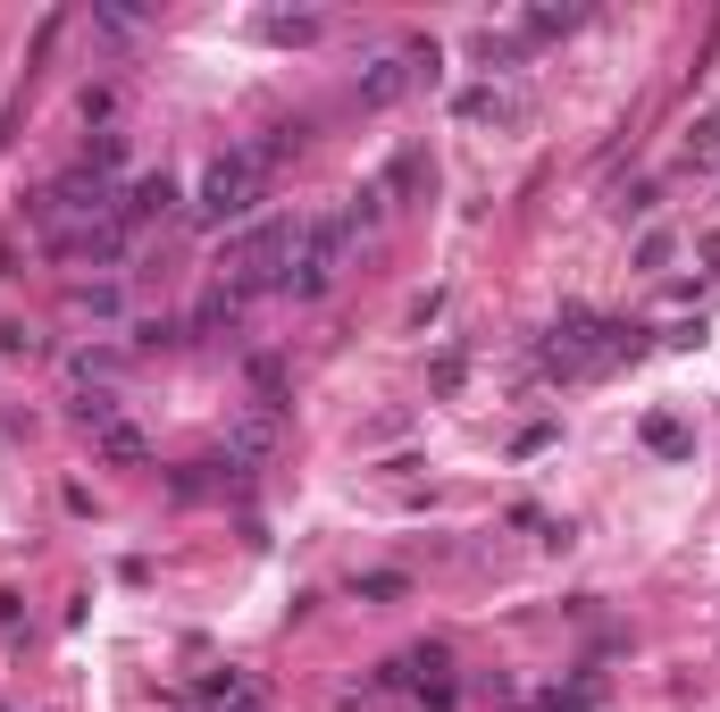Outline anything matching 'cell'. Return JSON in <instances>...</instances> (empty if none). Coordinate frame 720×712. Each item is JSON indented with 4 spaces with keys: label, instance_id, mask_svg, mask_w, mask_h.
I'll use <instances>...</instances> for the list:
<instances>
[{
    "label": "cell",
    "instance_id": "6da1fadb",
    "mask_svg": "<svg viewBox=\"0 0 720 712\" xmlns=\"http://www.w3.org/2000/svg\"><path fill=\"white\" fill-rule=\"evenodd\" d=\"M302 226L310 218H260V226H244V235H227L218 244V294H260V285H277L285 277V261H294V244H302Z\"/></svg>",
    "mask_w": 720,
    "mask_h": 712
},
{
    "label": "cell",
    "instance_id": "7a4b0ae2",
    "mask_svg": "<svg viewBox=\"0 0 720 712\" xmlns=\"http://www.w3.org/2000/svg\"><path fill=\"white\" fill-rule=\"evenodd\" d=\"M343 244H352V226H343V218H310L302 244H294V261H285V277H277V294L319 302L327 285H336V268H343Z\"/></svg>",
    "mask_w": 720,
    "mask_h": 712
},
{
    "label": "cell",
    "instance_id": "3957f363",
    "mask_svg": "<svg viewBox=\"0 0 720 712\" xmlns=\"http://www.w3.org/2000/svg\"><path fill=\"white\" fill-rule=\"evenodd\" d=\"M268 193V169H260V151H218L209 160V176H202V218L209 226H227V218H251V202Z\"/></svg>",
    "mask_w": 720,
    "mask_h": 712
},
{
    "label": "cell",
    "instance_id": "277c9868",
    "mask_svg": "<svg viewBox=\"0 0 720 712\" xmlns=\"http://www.w3.org/2000/svg\"><path fill=\"white\" fill-rule=\"evenodd\" d=\"M277 411H244V419H235V428H227V469H260L268 461V452H277Z\"/></svg>",
    "mask_w": 720,
    "mask_h": 712
},
{
    "label": "cell",
    "instance_id": "5b68a950",
    "mask_svg": "<svg viewBox=\"0 0 720 712\" xmlns=\"http://www.w3.org/2000/svg\"><path fill=\"white\" fill-rule=\"evenodd\" d=\"M168 202H176L168 176H134V185L117 193V226H126V235H143L152 218H168Z\"/></svg>",
    "mask_w": 720,
    "mask_h": 712
},
{
    "label": "cell",
    "instance_id": "8992f818",
    "mask_svg": "<svg viewBox=\"0 0 720 712\" xmlns=\"http://www.w3.org/2000/svg\"><path fill=\"white\" fill-rule=\"evenodd\" d=\"M411 93V68L402 59H378V68L360 75V110H385V101H402Z\"/></svg>",
    "mask_w": 720,
    "mask_h": 712
},
{
    "label": "cell",
    "instance_id": "52a82bcc",
    "mask_svg": "<svg viewBox=\"0 0 720 712\" xmlns=\"http://www.w3.org/2000/svg\"><path fill=\"white\" fill-rule=\"evenodd\" d=\"M68 311H76V319H126V294L101 277V285H76V294H68Z\"/></svg>",
    "mask_w": 720,
    "mask_h": 712
},
{
    "label": "cell",
    "instance_id": "ba28073f",
    "mask_svg": "<svg viewBox=\"0 0 720 712\" xmlns=\"http://www.w3.org/2000/svg\"><path fill=\"white\" fill-rule=\"evenodd\" d=\"M461 118H494V126H503V118H520V93H503V84H470V93H461Z\"/></svg>",
    "mask_w": 720,
    "mask_h": 712
},
{
    "label": "cell",
    "instance_id": "9c48e42d",
    "mask_svg": "<svg viewBox=\"0 0 720 712\" xmlns=\"http://www.w3.org/2000/svg\"><path fill=\"white\" fill-rule=\"evenodd\" d=\"M76 169H93V176H117V169H126V134H117V126H101L93 143H84V160H76Z\"/></svg>",
    "mask_w": 720,
    "mask_h": 712
},
{
    "label": "cell",
    "instance_id": "30bf717a",
    "mask_svg": "<svg viewBox=\"0 0 720 712\" xmlns=\"http://www.w3.org/2000/svg\"><path fill=\"white\" fill-rule=\"evenodd\" d=\"M385 202H394V193H385V176L352 185V202H343V226H378V218H385Z\"/></svg>",
    "mask_w": 720,
    "mask_h": 712
},
{
    "label": "cell",
    "instance_id": "8fae6325",
    "mask_svg": "<svg viewBox=\"0 0 720 712\" xmlns=\"http://www.w3.org/2000/svg\"><path fill=\"white\" fill-rule=\"evenodd\" d=\"M76 419H84V428H93V436H101V428H117V394L84 386V394H76Z\"/></svg>",
    "mask_w": 720,
    "mask_h": 712
},
{
    "label": "cell",
    "instance_id": "7c38bea8",
    "mask_svg": "<svg viewBox=\"0 0 720 712\" xmlns=\"http://www.w3.org/2000/svg\"><path fill=\"white\" fill-rule=\"evenodd\" d=\"M402 68H411V84H436V75H444V51H436V42H411V51H402Z\"/></svg>",
    "mask_w": 720,
    "mask_h": 712
},
{
    "label": "cell",
    "instance_id": "4fadbf2b",
    "mask_svg": "<svg viewBox=\"0 0 720 712\" xmlns=\"http://www.w3.org/2000/svg\"><path fill=\"white\" fill-rule=\"evenodd\" d=\"M268 42H319V18H260Z\"/></svg>",
    "mask_w": 720,
    "mask_h": 712
},
{
    "label": "cell",
    "instance_id": "5bb4252c",
    "mask_svg": "<svg viewBox=\"0 0 720 712\" xmlns=\"http://www.w3.org/2000/svg\"><path fill=\"white\" fill-rule=\"evenodd\" d=\"M34 353H42V336H34V327H18V319L0 327V360H34Z\"/></svg>",
    "mask_w": 720,
    "mask_h": 712
},
{
    "label": "cell",
    "instance_id": "9a60e30c",
    "mask_svg": "<svg viewBox=\"0 0 720 712\" xmlns=\"http://www.w3.org/2000/svg\"><path fill=\"white\" fill-rule=\"evenodd\" d=\"M101 452H110V461H143V436L117 419V428H101Z\"/></svg>",
    "mask_w": 720,
    "mask_h": 712
},
{
    "label": "cell",
    "instance_id": "2e32d148",
    "mask_svg": "<svg viewBox=\"0 0 720 712\" xmlns=\"http://www.w3.org/2000/svg\"><path fill=\"white\" fill-rule=\"evenodd\" d=\"M687 160H696V169H712V160H720V110H712V118L696 126V143H687Z\"/></svg>",
    "mask_w": 720,
    "mask_h": 712
},
{
    "label": "cell",
    "instance_id": "e0dca14e",
    "mask_svg": "<svg viewBox=\"0 0 720 712\" xmlns=\"http://www.w3.org/2000/svg\"><path fill=\"white\" fill-rule=\"evenodd\" d=\"M645 445H654V452H687V428H679V419H645Z\"/></svg>",
    "mask_w": 720,
    "mask_h": 712
},
{
    "label": "cell",
    "instance_id": "ac0fdd59",
    "mask_svg": "<svg viewBox=\"0 0 720 712\" xmlns=\"http://www.w3.org/2000/svg\"><path fill=\"white\" fill-rule=\"evenodd\" d=\"M670 261V235H662V226H654V235H645V244H637V268H662Z\"/></svg>",
    "mask_w": 720,
    "mask_h": 712
}]
</instances>
